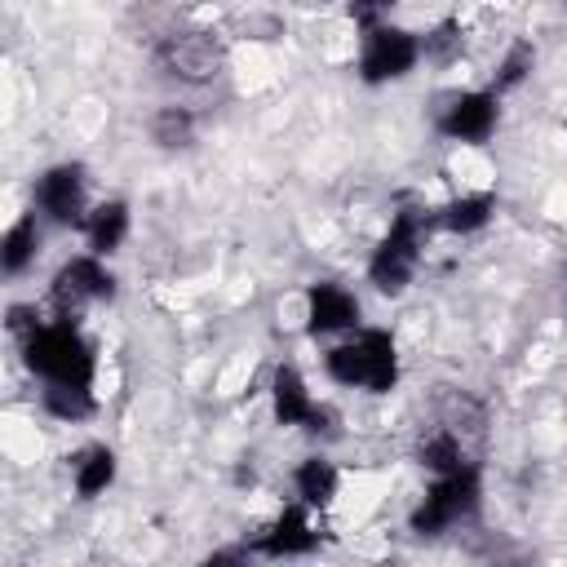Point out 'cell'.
Masks as SVG:
<instances>
[{"instance_id":"26","label":"cell","mask_w":567,"mask_h":567,"mask_svg":"<svg viewBox=\"0 0 567 567\" xmlns=\"http://www.w3.org/2000/svg\"><path fill=\"white\" fill-rule=\"evenodd\" d=\"M563 4H567V0H563Z\"/></svg>"},{"instance_id":"10","label":"cell","mask_w":567,"mask_h":567,"mask_svg":"<svg viewBox=\"0 0 567 567\" xmlns=\"http://www.w3.org/2000/svg\"><path fill=\"white\" fill-rule=\"evenodd\" d=\"M270 408H275V421L279 425H297L306 434H332V412L310 394L306 377L292 368V363H279L275 377H270Z\"/></svg>"},{"instance_id":"3","label":"cell","mask_w":567,"mask_h":567,"mask_svg":"<svg viewBox=\"0 0 567 567\" xmlns=\"http://www.w3.org/2000/svg\"><path fill=\"white\" fill-rule=\"evenodd\" d=\"M434 230V213L425 208H399L390 217V230L381 235V244L372 248L368 257V284L381 292V297H399L408 292L416 266H421V248H425V235Z\"/></svg>"},{"instance_id":"23","label":"cell","mask_w":567,"mask_h":567,"mask_svg":"<svg viewBox=\"0 0 567 567\" xmlns=\"http://www.w3.org/2000/svg\"><path fill=\"white\" fill-rule=\"evenodd\" d=\"M439 421H443L447 430H456L461 439H465V434H483L487 408H483L478 399H470L465 390H447V394L439 399Z\"/></svg>"},{"instance_id":"16","label":"cell","mask_w":567,"mask_h":567,"mask_svg":"<svg viewBox=\"0 0 567 567\" xmlns=\"http://www.w3.org/2000/svg\"><path fill=\"white\" fill-rule=\"evenodd\" d=\"M35 257H40V213L31 208V213H22L4 230V239H0V270L9 279H18V275H27L35 266Z\"/></svg>"},{"instance_id":"6","label":"cell","mask_w":567,"mask_h":567,"mask_svg":"<svg viewBox=\"0 0 567 567\" xmlns=\"http://www.w3.org/2000/svg\"><path fill=\"white\" fill-rule=\"evenodd\" d=\"M421 66V35L394 22H381L372 31H363V49H359V80L363 84H394L403 75H412Z\"/></svg>"},{"instance_id":"12","label":"cell","mask_w":567,"mask_h":567,"mask_svg":"<svg viewBox=\"0 0 567 567\" xmlns=\"http://www.w3.org/2000/svg\"><path fill=\"white\" fill-rule=\"evenodd\" d=\"M363 328V306L350 288L341 284H310L306 288V332L310 337H337V332H354Z\"/></svg>"},{"instance_id":"11","label":"cell","mask_w":567,"mask_h":567,"mask_svg":"<svg viewBox=\"0 0 567 567\" xmlns=\"http://www.w3.org/2000/svg\"><path fill=\"white\" fill-rule=\"evenodd\" d=\"M244 549L248 554H261V558H306V554H315L319 549V532H315L310 505L306 501L284 505Z\"/></svg>"},{"instance_id":"1","label":"cell","mask_w":567,"mask_h":567,"mask_svg":"<svg viewBox=\"0 0 567 567\" xmlns=\"http://www.w3.org/2000/svg\"><path fill=\"white\" fill-rule=\"evenodd\" d=\"M18 346H22L27 372H35L40 381L93 385V377H97V350H93V341L80 332V323H71V319L40 323V328L27 332Z\"/></svg>"},{"instance_id":"17","label":"cell","mask_w":567,"mask_h":567,"mask_svg":"<svg viewBox=\"0 0 567 567\" xmlns=\"http://www.w3.org/2000/svg\"><path fill=\"white\" fill-rule=\"evenodd\" d=\"M292 487H297V501H306L310 509H328L341 492V470L328 456H306L292 470Z\"/></svg>"},{"instance_id":"4","label":"cell","mask_w":567,"mask_h":567,"mask_svg":"<svg viewBox=\"0 0 567 567\" xmlns=\"http://www.w3.org/2000/svg\"><path fill=\"white\" fill-rule=\"evenodd\" d=\"M151 62L159 75L177 84H213L226 66V40L213 27H173L151 44Z\"/></svg>"},{"instance_id":"20","label":"cell","mask_w":567,"mask_h":567,"mask_svg":"<svg viewBox=\"0 0 567 567\" xmlns=\"http://www.w3.org/2000/svg\"><path fill=\"white\" fill-rule=\"evenodd\" d=\"M146 133H151V142H155L159 151H186V146H195L199 120H195L190 106H159V111L151 115Z\"/></svg>"},{"instance_id":"9","label":"cell","mask_w":567,"mask_h":567,"mask_svg":"<svg viewBox=\"0 0 567 567\" xmlns=\"http://www.w3.org/2000/svg\"><path fill=\"white\" fill-rule=\"evenodd\" d=\"M501 124V97L492 89H461L447 93L434 111V133L447 142H465V146H483Z\"/></svg>"},{"instance_id":"7","label":"cell","mask_w":567,"mask_h":567,"mask_svg":"<svg viewBox=\"0 0 567 567\" xmlns=\"http://www.w3.org/2000/svg\"><path fill=\"white\" fill-rule=\"evenodd\" d=\"M115 292H120V279L111 275L106 257H97V252H80L71 261H62L49 284V301H53L58 319H71V323L80 319V310L89 301H111Z\"/></svg>"},{"instance_id":"22","label":"cell","mask_w":567,"mask_h":567,"mask_svg":"<svg viewBox=\"0 0 567 567\" xmlns=\"http://www.w3.org/2000/svg\"><path fill=\"white\" fill-rule=\"evenodd\" d=\"M461 53H465V27L456 18H443L421 35V62L430 66H452L461 62Z\"/></svg>"},{"instance_id":"21","label":"cell","mask_w":567,"mask_h":567,"mask_svg":"<svg viewBox=\"0 0 567 567\" xmlns=\"http://www.w3.org/2000/svg\"><path fill=\"white\" fill-rule=\"evenodd\" d=\"M532 71H536V44H532V40H514V44L501 53V62H496L487 89H492L496 97H505V93H514L518 84H527Z\"/></svg>"},{"instance_id":"18","label":"cell","mask_w":567,"mask_h":567,"mask_svg":"<svg viewBox=\"0 0 567 567\" xmlns=\"http://www.w3.org/2000/svg\"><path fill=\"white\" fill-rule=\"evenodd\" d=\"M40 408L53 416V421H66V425H80L97 412V394L93 385H62V381H44L40 390Z\"/></svg>"},{"instance_id":"15","label":"cell","mask_w":567,"mask_h":567,"mask_svg":"<svg viewBox=\"0 0 567 567\" xmlns=\"http://www.w3.org/2000/svg\"><path fill=\"white\" fill-rule=\"evenodd\" d=\"M492 213H496V195L492 190H465V195H456V199L434 208V226L452 230V235H474V230H483L492 221Z\"/></svg>"},{"instance_id":"19","label":"cell","mask_w":567,"mask_h":567,"mask_svg":"<svg viewBox=\"0 0 567 567\" xmlns=\"http://www.w3.org/2000/svg\"><path fill=\"white\" fill-rule=\"evenodd\" d=\"M470 456H465V443H461V434L456 430H447L443 421L434 425V430H425L421 434V443H416V465L421 470H430V474H452V470H461Z\"/></svg>"},{"instance_id":"14","label":"cell","mask_w":567,"mask_h":567,"mask_svg":"<svg viewBox=\"0 0 567 567\" xmlns=\"http://www.w3.org/2000/svg\"><path fill=\"white\" fill-rule=\"evenodd\" d=\"M115 474H120V461H115V452L106 443H89V447H80L71 456V487H75L80 501L102 496L115 483Z\"/></svg>"},{"instance_id":"2","label":"cell","mask_w":567,"mask_h":567,"mask_svg":"<svg viewBox=\"0 0 567 567\" xmlns=\"http://www.w3.org/2000/svg\"><path fill=\"white\" fill-rule=\"evenodd\" d=\"M323 372L337 385L368 390V394H390L399 385V346L385 328H354L346 341H337L323 354Z\"/></svg>"},{"instance_id":"25","label":"cell","mask_w":567,"mask_h":567,"mask_svg":"<svg viewBox=\"0 0 567 567\" xmlns=\"http://www.w3.org/2000/svg\"><path fill=\"white\" fill-rule=\"evenodd\" d=\"M40 328V315H35V306H9V332L22 341L27 332H35Z\"/></svg>"},{"instance_id":"5","label":"cell","mask_w":567,"mask_h":567,"mask_svg":"<svg viewBox=\"0 0 567 567\" xmlns=\"http://www.w3.org/2000/svg\"><path fill=\"white\" fill-rule=\"evenodd\" d=\"M483 505V483H478V465L465 461L452 474H434L430 492L416 501V509L408 514V527L416 536H443L456 523H470Z\"/></svg>"},{"instance_id":"24","label":"cell","mask_w":567,"mask_h":567,"mask_svg":"<svg viewBox=\"0 0 567 567\" xmlns=\"http://www.w3.org/2000/svg\"><path fill=\"white\" fill-rule=\"evenodd\" d=\"M394 4H399V0H346V13H350V22H354L359 31H372V27H381V22L390 18Z\"/></svg>"},{"instance_id":"8","label":"cell","mask_w":567,"mask_h":567,"mask_svg":"<svg viewBox=\"0 0 567 567\" xmlns=\"http://www.w3.org/2000/svg\"><path fill=\"white\" fill-rule=\"evenodd\" d=\"M31 204L44 221L80 230L89 217V168L80 159H62V164L44 168L31 186Z\"/></svg>"},{"instance_id":"13","label":"cell","mask_w":567,"mask_h":567,"mask_svg":"<svg viewBox=\"0 0 567 567\" xmlns=\"http://www.w3.org/2000/svg\"><path fill=\"white\" fill-rule=\"evenodd\" d=\"M128 226H133L128 204H124V199H102V204L89 208V217H84L80 230H84L89 252H97V257H115V252L124 248V239H128Z\"/></svg>"}]
</instances>
